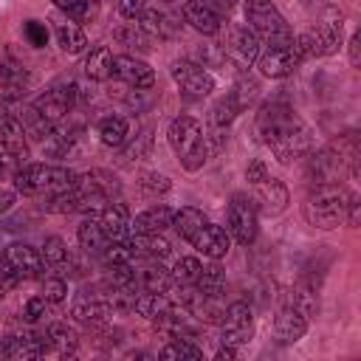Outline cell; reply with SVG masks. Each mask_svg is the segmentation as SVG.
<instances>
[{
	"label": "cell",
	"mask_w": 361,
	"mask_h": 361,
	"mask_svg": "<svg viewBox=\"0 0 361 361\" xmlns=\"http://www.w3.org/2000/svg\"><path fill=\"white\" fill-rule=\"evenodd\" d=\"M0 147L17 158L28 155V138H25L23 121H20V116H14L8 110H0Z\"/></svg>",
	"instance_id": "18"
},
{
	"label": "cell",
	"mask_w": 361,
	"mask_h": 361,
	"mask_svg": "<svg viewBox=\"0 0 361 361\" xmlns=\"http://www.w3.org/2000/svg\"><path fill=\"white\" fill-rule=\"evenodd\" d=\"M245 20L251 25V31L265 39L268 45H288L293 42V31L285 23V17L276 11V6L271 0H248L245 3Z\"/></svg>",
	"instance_id": "5"
},
{
	"label": "cell",
	"mask_w": 361,
	"mask_h": 361,
	"mask_svg": "<svg viewBox=\"0 0 361 361\" xmlns=\"http://www.w3.org/2000/svg\"><path fill=\"white\" fill-rule=\"evenodd\" d=\"M48 350L45 344V336H11L6 338V358H14V361H31V358H39L42 353Z\"/></svg>",
	"instance_id": "25"
},
{
	"label": "cell",
	"mask_w": 361,
	"mask_h": 361,
	"mask_svg": "<svg viewBox=\"0 0 361 361\" xmlns=\"http://www.w3.org/2000/svg\"><path fill=\"white\" fill-rule=\"evenodd\" d=\"M11 178H14V189L23 195H59L76 183V175L68 166H51V164H25Z\"/></svg>",
	"instance_id": "2"
},
{
	"label": "cell",
	"mask_w": 361,
	"mask_h": 361,
	"mask_svg": "<svg viewBox=\"0 0 361 361\" xmlns=\"http://www.w3.org/2000/svg\"><path fill=\"white\" fill-rule=\"evenodd\" d=\"M73 23H90L99 14V0H54Z\"/></svg>",
	"instance_id": "37"
},
{
	"label": "cell",
	"mask_w": 361,
	"mask_h": 361,
	"mask_svg": "<svg viewBox=\"0 0 361 361\" xmlns=\"http://www.w3.org/2000/svg\"><path fill=\"white\" fill-rule=\"evenodd\" d=\"M20 121H23V130H25V138H31V141H42L45 144V138L51 135V121L31 104V107H23V116H20Z\"/></svg>",
	"instance_id": "30"
},
{
	"label": "cell",
	"mask_w": 361,
	"mask_h": 361,
	"mask_svg": "<svg viewBox=\"0 0 361 361\" xmlns=\"http://www.w3.org/2000/svg\"><path fill=\"white\" fill-rule=\"evenodd\" d=\"M175 220V209L169 206H152L147 212H141L135 220H130V234H138V231H164L169 228Z\"/></svg>",
	"instance_id": "26"
},
{
	"label": "cell",
	"mask_w": 361,
	"mask_h": 361,
	"mask_svg": "<svg viewBox=\"0 0 361 361\" xmlns=\"http://www.w3.org/2000/svg\"><path fill=\"white\" fill-rule=\"evenodd\" d=\"M214 3L223 6V8H231V6H234V0H214Z\"/></svg>",
	"instance_id": "59"
},
{
	"label": "cell",
	"mask_w": 361,
	"mask_h": 361,
	"mask_svg": "<svg viewBox=\"0 0 361 361\" xmlns=\"http://www.w3.org/2000/svg\"><path fill=\"white\" fill-rule=\"evenodd\" d=\"M166 138H169V147L175 149V155L180 158V164L189 172L203 166V161H206V133H203V127L195 116H178L169 124Z\"/></svg>",
	"instance_id": "3"
},
{
	"label": "cell",
	"mask_w": 361,
	"mask_h": 361,
	"mask_svg": "<svg viewBox=\"0 0 361 361\" xmlns=\"http://www.w3.org/2000/svg\"><path fill=\"white\" fill-rule=\"evenodd\" d=\"M203 223H206V214L200 209H195V206H183L180 212H175V220H172V226L178 228V234L183 240H189Z\"/></svg>",
	"instance_id": "38"
},
{
	"label": "cell",
	"mask_w": 361,
	"mask_h": 361,
	"mask_svg": "<svg viewBox=\"0 0 361 361\" xmlns=\"http://www.w3.org/2000/svg\"><path fill=\"white\" fill-rule=\"evenodd\" d=\"M23 31H25V37H28V42H31L34 48H42V45L48 42V28H45L42 23H37V20H28V23L23 25Z\"/></svg>",
	"instance_id": "50"
},
{
	"label": "cell",
	"mask_w": 361,
	"mask_h": 361,
	"mask_svg": "<svg viewBox=\"0 0 361 361\" xmlns=\"http://www.w3.org/2000/svg\"><path fill=\"white\" fill-rule=\"evenodd\" d=\"M220 327H223V344H231V347H240V344H248L251 333H254V316H251V307L245 302H234L223 310L220 316Z\"/></svg>",
	"instance_id": "11"
},
{
	"label": "cell",
	"mask_w": 361,
	"mask_h": 361,
	"mask_svg": "<svg viewBox=\"0 0 361 361\" xmlns=\"http://www.w3.org/2000/svg\"><path fill=\"white\" fill-rule=\"evenodd\" d=\"M149 147H152V133L149 130H144V133H138L135 135V141L127 147V152H124V158H133V161H141V158H147V152H149Z\"/></svg>",
	"instance_id": "49"
},
{
	"label": "cell",
	"mask_w": 361,
	"mask_h": 361,
	"mask_svg": "<svg viewBox=\"0 0 361 361\" xmlns=\"http://www.w3.org/2000/svg\"><path fill=\"white\" fill-rule=\"evenodd\" d=\"M14 206V192H0V214H6Z\"/></svg>",
	"instance_id": "58"
},
{
	"label": "cell",
	"mask_w": 361,
	"mask_h": 361,
	"mask_svg": "<svg viewBox=\"0 0 361 361\" xmlns=\"http://www.w3.org/2000/svg\"><path fill=\"white\" fill-rule=\"evenodd\" d=\"M45 344H48L51 350H56L59 355H71V353L76 350L79 338H76V333H73L68 324H51L48 333H45Z\"/></svg>",
	"instance_id": "33"
},
{
	"label": "cell",
	"mask_w": 361,
	"mask_h": 361,
	"mask_svg": "<svg viewBox=\"0 0 361 361\" xmlns=\"http://www.w3.org/2000/svg\"><path fill=\"white\" fill-rule=\"evenodd\" d=\"M133 310H135L138 316H144V319H158L161 313L172 310V302H169L164 293H152V290H147V293L135 296Z\"/></svg>",
	"instance_id": "32"
},
{
	"label": "cell",
	"mask_w": 361,
	"mask_h": 361,
	"mask_svg": "<svg viewBox=\"0 0 361 361\" xmlns=\"http://www.w3.org/2000/svg\"><path fill=\"white\" fill-rule=\"evenodd\" d=\"M237 113H240V107H237V102L228 93V96H223V99L214 102V107H212V124L223 130V127H228L237 118Z\"/></svg>",
	"instance_id": "46"
},
{
	"label": "cell",
	"mask_w": 361,
	"mask_h": 361,
	"mask_svg": "<svg viewBox=\"0 0 361 361\" xmlns=\"http://www.w3.org/2000/svg\"><path fill=\"white\" fill-rule=\"evenodd\" d=\"M285 305L296 307L302 316H313V313L319 310L316 293H313V290H307V288H290V290L285 293Z\"/></svg>",
	"instance_id": "43"
},
{
	"label": "cell",
	"mask_w": 361,
	"mask_h": 361,
	"mask_svg": "<svg viewBox=\"0 0 361 361\" xmlns=\"http://www.w3.org/2000/svg\"><path fill=\"white\" fill-rule=\"evenodd\" d=\"M259 59V73L262 76H271V79H282L288 73H293L302 62V54L296 48V39L288 42V45H268L265 54L257 56Z\"/></svg>",
	"instance_id": "12"
},
{
	"label": "cell",
	"mask_w": 361,
	"mask_h": 361,
	"mask_svg": "<svg viewBox=\"0 0 361 361\" xmlns=\"http://www.w3.org/2000/svg\"><path fill=\"white\" fill-rule=\"evenodd\" d=\"M350 65H361V34H353L350 39Z\"/></svg>",
	"instance_id": "56"
},
{
	"label": "cell",
	"mask_w": 361,
	"mask_h": 361,
	"mask_svg": "<svg viewBox=\"0 0 361 361\" xmlns=\"http://www.w3.org/2000/svg\"><path fill=\"white\" fill-rule=\"evenodd\" d=\"M169 186H172L169 178H166V175H158V172H147V175H141V180H138V189H141L144 195H149V197L166 195Z\"/></svg>",
	"instance_id": "47"
},
{
	"label": "cell",
	"mask_w": 361,
	"mask_h": 361,
	"mask_svg": "<svg viewBox=\"0 0 361 361\" xmlns=\"http://www.w3.org/2000/svg\"><path fill=\"white\" fill-rule=\"evenodd\" d=\"M28 82H31V76L25 73V68L3 65V62H0V96H3V99H8V102L20 99V96L25 93Z\"/></svg>",
	"instance_id": "27"
},
{
	"label": "cell",
	"mask_w": 361,
	"mask_h": 361,
	"mask_svg": "<svg viewBox=\"0 0 361 361\" xmlns=\"http://www.w3.org/2000/svg\"><path fill=\"white\" fill-rule=\"evenodd\" d=\"M85 76L93 82H107L113 76V54L107 45L90 48V54L85 56Z\"/></svg>",
	"instance_id": "28"
},
{
	"label": "cell",
	"mask_w": 361,
	"mask_h": 361,
	"mask_svg": "<svg viewBox=\"0 0 361 361\" xmlns=\"http://www.w3.org/2000/svg\"><path fill=\"white\" fill-rule=\"evenodd\" d=\"M169 73H172L175 85H178L186 96H192V99H203V96H209V93L214 90V76H212L203 65H197V62L175 59L172 68H169Z\"/></svg>",
	"instance_id": "9"
},
{
	"label": "cell",
	"mask_w": 361,
	"mask_h": 361,
	"mask_svg": "<svg viewBox=\"0 0 361 361\" xmlns=\"http://www.w3.org/2000/svg\"><path fill=\"white\" fill-rule=\"evenodd\" d=\"M257 93H259V82L254 76H248V73H240V79L234 82V90H231V99L237 102V107L240 110L248 107L257 99Z\"/></svg>",
	"instance_id": "44"
},
{
	"label": "cell",
	"mask_w": 361,
	"mask_h": 361,
	"mask_svg": "<svg viewBox=\"0 0 361 361\" xmlns=\"http://www.w3.org/2000/svg\"><path fill=\"white\" fill-rule=\"evenodd\" d=\"M347 166L353 169L350 158H347L338 147H327V149L316 152V155L307 161V180L316 183V186H322V183H336V180L347 172Z\"/></svg>",
	"instance_id": "10"
},
{
	"label": "cell",
	"mask_w": 361,
	"mask_h": 361,
	"mask_svg": "<svg viewBox=\"0 0 361 361\" xmlns=\"http://www.w3.org/2000/svg\"><path fill=\"white\" fill-rule=\"evenodd\" d=\"M42 268H45V262H42V257H39L37 248H31L25 243H11L3 251V257H0V282L6 288H14L23 279L39 276Z\"/></svg>",
	"instance_id": "6"
},
{
	"label": "cell",
	"mask_w": 361,
	"mask_h": 361,
	"mask_svg": "<svg viewBox=\"0 0 361 361\" xmlns=\"http://www.w3.org/2000/svg\"><path fill=\"white\" fill-rule=\"evenodd\" d=\"M254 203H259V209L274 217L279 212H285L288 206V186L276 178H265L262 183H257V195H254Z\"/></svg>",
	"instance_id": "20"
},
{
	"label": "cell",
	"mask_w": 361,
	"mask_h": 361,
	"mask_svg": "<svg viewBox=\"0 0 361 361\" xmlns=\"http://www.w3.org/2000/svg\"><path fill=\"white\" fill-rule=\"evenodd\" d=\"M110 310H113V307H110L107 299H99V296H79V299L73 302V307H71V316H73L79 324H85V327H99V324L107 322Z\"/></svg>",
	"instance_id": "21"
},
{
	"label": "cell",
	"mask_w": 361,
	"mask_h": 361,
	"mask_svg": "<svg viewBox=\"0 0 361 361\" xmlns=\"http://www.w3.org/2000/svg\"><path fill=\"white\" fill-rule=\"evenodd\" d=\"M183 20H186L195 31H200V34H206V37L220 34V17H217V11H214L206 0H186V3H183Z\"/></svg>",
	"instance_id": "19"
},
{
	"label": "cell",
	"mask_w": 361,
	"mask_h": 361,
	"mask_svg": "<svg viewBox=\"0 0 361 361\" xmlns=\"http://www.w3.org/2000/svg\"><path fill=\"white\" fill-rule=\"evenodd\" d=\"M127 118L124 116H107L99 121V138L104 147H121L127 141Z\"/></svg>",
	"instance_id": "31"
},
{
	"label": "cell",
	"mask_w": 361,
	"mask_h": 361,
	"mask_svg": "<svg viewBox=\"0 0 361 361\" xmlns=\"http://www.w3.org/2000/svg\"><path fill=\"white\" fill-rule=\"evenodd\" d=\"M76 141H79V127H73V130H51V135L45 138V147H48V152L54 155V158H68V152L76 147Z\"/></svg>",
	"instance_id": "36"
},
{
	"label": "cell",
	"mask_w": 361,
	"mask_h": 361,
	"mask_svg": "<svg viewBox=\"0 0 361 361\" xmlns=\"http://www.w3.org/2000/svg\"><path fill=\"white\" fill-rule=\"evenodd\" d=\"M6 290H8V288H6V285H3V282H0V299H3V296H6Z\"/></svg>",
	"instance_id": "60"
},
{
	"label": "cell",
	"mask_w": 361,
	"mask_h": 361,
	"mask_svg": "<svg viewBox=\"0 0 361 361\" xmlns=\"http://www.w3.org/2000/svg\"><path fill=\"white\" fill-rule=\"evenodd\" d=\"M113 76L133 90H149L155 85L152 68L135 56H113Z\"/></svg>",
	"instance_id": "15"
},
{
	"label": "cell",
	"mask_w": 361,
	"mask_h": 361,
	"mask_svg": "<svg viewBox=\"0 0 361 361\" xmlns=\"http://www.w3.org/2000/svg\"><path fill=\"white\" fill-rule=\"evenodd\" d=\"M274 330H276L279 341L293 344V341H299V338L307 333V316H302V313H299L296 307H290V305H282V310H279L276 319H274Z\"/></svg>",
	"instance_id": "22"
},
{
	"label": "cell",
	"mask_w": 361,
	"mask_h": 361,
	"mask_svg": "<svg viewBox=\"0 0 361 361\" xmlns=\"http://www.w3.org/2000/svg\"><path fill=\"white\" fill-rule=\"evenodd\" d=\"M45 307H48V302H45L42 296H31V299L25 302V307H23V316H25L28 322H39V319L45 316Z\"/></svg>",
	"instance_id": "52"
},
{
	"label": "cell",
	"mask_w": 361,
	"mask_h": 361,
	"mask_svg": "<svg viewBox=\"0 0 361 361\" xmlns=\"http://www.w3.org/2000/svg\"><path fill=\"white\" fill-rule=\"evenodd\" d=\"M217 361H231V358H237V347H231V344H226L223 350H217V355H214Z\"/></svg>",
	"instance_id": "57"
},
{
	"label": "cell",
	"mask_w": 361,
	"mask_h": 361,
	"mask_svg": "<svg viewBox=\"0 0 361 361\" xmlns=\"http://www.w3.org/2000/svg\"><path fill=\"white\" fill-rule=\"evenodd\" d=\"M257 127L262 141L271 147V152L282 161L290 164L293 158H302L305 152H310V130L307 124L282 102H268L262 104L259 116H257Z\"/></svg>",
	"instance_id": "1"
},
{
	"label": "cell",
	"mask_w": 361,
	"mask_h": 361,
	"mask_svg": "<svg viewBox=\"0 0 361 361\" xmlns=\"http://www.w3.org/2000/svg\"><path fill=\"white\" fill-rule=\"evenodd\" d=\"M189 243H192L200 254H206L209 259H220V257H226L228 248H231V237H228V231L220 228V226H214V223H209V220L189 237Z\"/></svg>",
	"instance_id": "16"
},
{
	"label": "cell",
	"mask_w": 361,
	"mask_h": 361,
	"mask_svg": "<svg viewBox=\"0 0 361 361\" xmlns=\"http://www.w3.org/2000/svg\"><path fill=\"white\" fill-rule=\"evenodd\" d=\"M73 186H76V192H79V197L85 203V212L96 209L99 203L113 200L121 192L118 178L113 172H107V169H90L85 175H76V183Z\"/></svg>",
	"instance_id": "7"
},
{
	"label": "cell",
	"mask_w": 361,
	"mask_h": 361,
	"mask_svg": "<svg viewBox=\"0 0 361 361\" xmlns=\"http://www.w3.org/2000/svg\"><path fill=\"white\" fill-rule=\"evenodd\" d=\"M116 8H118L121 17L135 20V17H141V11L147 8V0H116Z\"/></svg>",
	"instance_id": "53"
},
{
	"label": "cell",
	"mask_w": 361,
	"mask_h": 361,
	"mask_svg": "<svg viewBox=\"0 0 361 361\" xmlns=\"http://www.w3.org/2000/svg\"><path fill=\"white\" fill-rule=\"evenodd\" d=\"M65 296H68V282L62 276H48L42 282V299L48 305H59V302H65Z\"/></svg>",
	"instance_id": "48"
},
{
	"label": "cell",
	"mask_w": 361,
	"mask_h": 361,
	"mask_svg": "<svg viewBox=\"0 0 361 361\" xmlns=\"http://www.w3.org/2000/svg\"><path fill=\"white\" fill-rule=\"evenodd\" d=\"M350 195L338 183H322L305 200V220L316 228H336L347 214Z\"/></svg>",
	"instance_id": "4"
},
{
	"label": "cell",
	"mask_w": 361,
	"mask_h": 361,
	"mask_svg": "<svg viewBox=\"0 0 361 361\" xmlns=\"http://www.w3.org/2000/svg\"><path fill=\"white\" fill-rule=\"evenodd\" d=\"M99 226L104 228V234L110 237V243H116V240H124L127 234H130V212H127V206L124 203H110L107 200V206L102 209V214H99Z\"/></svg>",
	"instance_id": "23"
},
{
	"label": "cell",
	"mask_w": 361,
	"mask_h": 361,
	"mask_svg": "<svg viewBox=\"0 0 361 361\" xmlns=\"http://www.w3.org/2000/svg\"><path fill=\"white\" fill-rule=\"evenodd\" d=\"M20 161L23 158H17V155H11V152H0V178H6V175H14L17 169H20Z\"/></svg>",
	"instance_id": "55"
},
{
	"label": "cell",
	"mask_w": 361,
	"mask_h": 361,
	"mask_svg": "<svg viewBox=\"0 0 361 361\" xmlns=\"http://www.w3.org/2000/svg\"><path fill=\"white\" fill-rule=\"evenodd\" d=\"M76 237H79L82 251H87V254H99V257H102V251L110 245V237L104 234V228H102L99 220H93V217H87V220L79 223Z\"/></svg>",
	"instance_id": "29"
},
{
	"label": "cell",
	"mask_w": 361,
	"mask_h": 361,
	"mask_svg": "<svg viewBox=\"0 0 361 361\" xmlns=\"http://www.w3.org/2000/svg\"><path fill=\"white\" fill-rule=\"evenodd\" d=\"M220 45L226 51V59H231L240 68H248L259 56V37L251 28H245V25H234L231 34H228V39L220 42Z\"/></svg>",
	"instance_id": "14"
},
{
	"label": "cell",
	"mask_w": 361,
	"mask_h": 361,
	"mask_svg": "<svg viewBox=\"0 0 361 361\" xmlns=\"http://www.w3.org/2000/svg\"><path fill=\"white\" fill-rule=\"evenodd\" d=\"M161 358H203V350L192 341V336H175L164 350H161Z\"/></svg>",
	"instance_id": "40"
},
{
	"label": "cell",
	"mask_w": 361,
	"mask_h": 361,
	"mask_svg": "<svg viewBox=\"0 0 361 361\" xmlns=\"http://www.w3.org/2000/svg\"><path fill=\"white\" fill-rule=\"evenodd\" d=\"M56 42L65 54H82L87 48V37L76 23H62L56 28Z\"/></svg>",
	"instance_id": "34"
},
{
	"label": "cell",
	"mask_w": 361,
	"mask_h": 361,
	"mask_svg": "<svg viewBox=\"0 0 361 361\" xmlns=\"http://www.w3.org/2000/svg\"><path fill=\"white\" fill-rule=\"evenodd\" d=\"M116 39H118L121 45H127V48L149 51V39H152V37H149L138 23H124V25L116 28Z\"/></svg>",
	"instance_id": "39"
},
{
	"label": "cell",
	"mask_w": 361,
	"mask_h": 361,
	"mask_svg": "<svg viewBox=\"0 0 361 361\" xmlns=\"http://www.w3.org/2000/svg\"><path fill=\"white\" fill-rule=\"evenodd\" d=\"M197 56L203 59V68H206V65H223V62H226V51H223L220 42H214V45H203V48L197 51Z\"/></svg>",
	"instance_id": "51"
},
{
	"label": "cell",
	"mask_w": 361,
	"mask_h": 361,
	"mask_svg": "<svg viewBox=\"0 0 361 361\" xmlns=\"http://www.w3.org/2000/svg\"><path fill=\"white\" fill-rule=\"evenodd\" d=\"M138 285L144 290H152V293H166L172 288V274L164 265H147L138 274Z\"/></svg>",
	"instance_id": "35"
},
{
	"label": "cell",
	"mask_w": 361,
	"mask_h": 361,
	"mask_svg": "<svg viewBox=\"0 0 361 361\" xmlns=\"http://www.w3.org/2000/svg\"><path fill=\"white\" fill-rule=\"evenodd\" d=\"M138 25L155 39H172V37L180 34V17L166 11V8H158V6H147L141 11V23Z\"/></svg>",
	"instance_id": "17"
},
{
	"label": "cell",
	"mask_w": 361,
	"mask_h": 361,
	"mask_svg": "<svg viewBox=\"0 0 361 361\" xmlns=\"http://www.w3.org/2000/svg\"><path fill=\"white\" fill-rule=\"evenodd\" d=\"M133 257H147V259H164L172 245L158 234V231H138V234H130L127 240Z\"/></svg>",
	"instance_id": "24"
},
{
	"label": "cell",
	"mask_w": 361,
	"mask_h": 361,
	"mask_svg": "<svg viewBox=\"0 0 361 361\" xmlns=\"http://www.w3.org/2000/svg\"><path fill=\"white\" fill-rule=\"evenodd\" d=\"M164 3H169V0H164Z\"/></svg>",
	"instance_id": "61"
},
{
	"label": "cell",
	"mask_w": 361,
	"mask_h": 361,
	"mask_svg": "<svg viewBox=\"0 0 361 361\" xmlns=\"http://www.w3.org/2000/svg\"><path fill=\"white\" fill-rule=\"evenodd\" d=\"M39 257H42V262L51 265V268H59V265H65V262L71 259V257H68V245L62 243V237H48V240L42 243Z\"/></svg>",
	"instance_id": "45"
},
{
	"label": "cell",
	"mask_w": 361,
	"mask_h": 361,
	"mask_svg": "<svg viewBox=\"0 0 361 361\" xmlns=\"http://www.w3.org/2000/svg\"><path fill=\"white\" fill-rule=\"evenodd\" d=\"M200 268H203V265H200L195 257H180L169 274H172V282H178V285H183V288H189V285H195V282H197Z\"/></svg>",
	"instance_id": "42"
},
{
	"label": "cell",
	"mask_w": 361,
	"mask_h": 361,
	"mask_svg": "<svg viewBox=\"0 0 361 361\" xmlns=\"http://www.w3.org/2000/svg\"><path fill=\"white\" fill-rule=\"evenodd\" d=\"M76 90H79V87H76L73 82H59V85L48 87V90L34 102V107H37L51 124H56V121H62V118L68 116V110L73 107Z\"/></svg>",
	"instance_id": "13"
},
{
	"label": "cell",
	"mask_w": 361,
	"mask_h": 361,
	"mask_svg": "<svg viewBox=\"0 0 361 361\" xmlns=\"http://www.w3.org/2000/svg\"><path fill=\"white\" fill-rule=\"evenodd\" d=\"M226 228L228 237L237 240L240 245H251L257 240V206L251 197L234 195L226 212Z\"/></svg>",
	"instance_id": "8"
},
{
	"label": "cell",
	"mask_w": 361,
	"mask_h": 361,
	"mask_svg": "<svg viewBox=\"0 0 361 361\" xmlns=\"http://www.w3.org/2000/svg\"><path fill=\"white\" fill-rule=\"evenodd\" d=\"M265 178H268V169H265L262 161H251V164L245 166V180H248V183L257 186V183H262Z\"/></svg>",
	"instance_id": "54"
},
{
	"label": "cell",
	"mask_w": 361,
	"mask_h": 361,
	"mask_svg": "<svg viewBox=\"0 0 361 361\" xmlns=\"http://www.w3.org/2000/svg\"><path fill=\"white\" fill-rule=\"evenodd\" d=\"M195 285H197V290H203L209 296H217L223 290V285H226V274H223V268L217 262H212V265L200 268V276H197Z\"/></svg>",
	"instance_id": "41"
}]
</instances>
